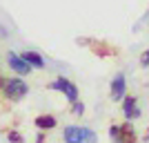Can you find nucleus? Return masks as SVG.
I'll return each mask as SVG.
<instances>
[{"mask_svg": "<svg viewBox=\"0 0 149 143\" xmlns=\"http://www.w3.org/2000/svg\"><path fill=\"white\" fill-rule=\"evenodd\" d=\"M65 143H98V134L85 125H67L62 130Z\"/></svg>", "mask_w": 149, "mask_h": 143, "instance_id": "f257e3e1", "label": "nucleus"}, {"mask_svg": "<svg viewBox=\"0 0 149 143\" xmlns=\"http://www.w3.org/2000/svg\"><path fill=\"white\" fill-rule=\"evenodd\" d=\"M49 89L65 94V99H67L69 103H74V101L80 99V89H78V85H76L74 81L65 78V76H58V78H54V81L49 83Z\"/></svg>", "mask_w": 149, "mask_h": 143, "instance_id": "f03ea898", "label": "nucleus"}, {"mask_svg": "<svg viewBox=\"0 0 149 143\" xmlns=\"http://www.w3.org/2000/svg\"><path fill=\"white\" fill-rule=\"evenodd\" d=\"M2 94H5L7 101H22L29 94V87L22 78H5V87H2Z\"/></svg>", "mask_w": 149, "mask_h": 143, "instance_id": "7ed1b4c3", "label": "nucleus"}, {"mask_svg": "<svg viewBox=\"0 0 149 143\" xmlns=\"http://www.w3.org/2000/svg\"><path fill=\"white\" fill-rule=\"evenodd\" d=\"M125 96H127V76L123 72H118L111 78V83H109V99L113 103H120Z\"/></svg>", "mask_w": 149, "mask_h": 143, "instance_id": "20e7f679", "label": "nucleus"}, {"mask_svg": "<svg viewBox=\"0 0 149 143\" xmlns=\"http://www.w3.org/2000/svg\"><path fill=\"white\" fill-rule=\"evenodd\" d=\"M7 65L18 76H29L31 72H33V67L22 58V54H16V51H9V54H7Z\"/></svg>", "mask_w": 149, "mask_h": 143, "instance_id": "39448f33", "label": "nucleus"}, {"mask_svg": "<svg viewBox=\"0 0 149 143\" xmlns=\"http://www.w3.org/2000/svg\"><path fill=\"white\" fill-rule=\"evenodd\" d=\"M123 116H125V121H136V118H140V107H138V99L134 96V94H127L123 101Z\"/></svg>", "mask_w": 149, "mask_h": 143, "instance_id": "423d86ee", "label": "nucleus"}, {"mask_svg": "<svg viewBox=\"0 0 149 143\" xmlns=\"http://www.w3.org/2000/svg\"><path fill=\"white\" fill-rule=\"evenodd\" d=\"M87 47L93 51V56H98V58L116 56V51H118V49H113L109 43H105V40H96V38H89V45H87Z\"/></svg>", "mask_w": 149, "mask_h": 143, "instance_id": "0eeeda50", "label": "nucleus"}, {"mask_svg": "<svg viewBox=\"0 0 149 143\" xmlns=\"http://www.w3.org/2000/svg\"><path fill=\"white\" fill-rule=\"evenodd\" d=\"M33 125H36L40 132H49L58 125V118L54 116V114H38V116L33 118Z\"/></svg>", "mask_w": 149, "mask_h": 143, "instance_id": "6e6552de", "label": "nucleus"}, {"mask_svg": "<svg viewBox=\"0 0 149 143\" xmlns=\"http://www.w3.org/2000/svg\"><path fill=\"white\" fill-rule=\"evenodd\" d=\"M123 125V134H120V143H138V132L131 125V121H125Z\"/></svg>", "mask_w": 149, "mask_h": 143, "instance_id": "1a4fd4ad", "label": "nucleus"}, {"mask_svg": "<svg viewBox=\"0 0 149 143\" xmlns=\"http://www.w3.org/2000/svg\"><path fill=\"white\" fill-rule=\"evenodd\" d=\"M22 58H25L33 69H42L45 67V58L40 56L38 51H22Z\"/></svg>", "mask_w": 149, "mask_h": 143, "instance_id": "9d476101", "label": "nucleus"}, {"mask_svg": "<svg viewBox=\"0 0 149 143\" xmlns=\"http://www.w3.org/2000/svg\"><path fill=\"white\" fill-rule=\"evenodd\" d=\"M120 134H123V125L120 123L109 125V139H111V143H120Z\"/></svg>", "mask_w": 149, "mask_h": 143, "instance_id": "9b49d317", "label": "nucleus"}, {"mask_svg": "<svg viewBox=\"0 0 149 143\" xmlns=\"http://www.w3.org/2000/svg\"><path fill=\"white\" fill-rule=\"evenodd\" d=\"M7 141L9 143H25V137L16 130H7Z\"/></svg>", "mask_w": 149, "mask_h": 143, "instance_id": "f8f14e48", "label": "nucleus"}, {"mask_svg": "<svg viewBox=\"0 0 149 143\" xmlns=\"http://www.w3.org/2000/svg\"><path fill=\"white\" fill-rule=\"evenodd\" d=\"M71 114H74V116H82V114H85V103H82V101H74V103H71Z\"/></svg>", "mask_w": 149, "mask_h": 143, "instance_id": "ddd939ff", "label": "nucleus"}, {"mask_svg": "<svg viewBox=\"0 0 149 143\" xmlns=\"http://www.w3.org/2000/svg\"><path fill=\"white\" fill-rule=\"evenodd\" d=\"M140 67H149V49H145L140 54Z\"/></svg>", "mask_w": 149, "mask_h": 143, "instance_id": "4468645a", "label": "nucleus"}, {"mask_svg": "<svg viewBox=\"0 0 149 143\" xmlns=\"http://www.w3.org/2000/svg\"><path fill=\"white\" fill-rule=\"evenodd\" d=\"M36 143H45V134L38 130V137H36Z\"/></svg>", "mask_w": 149, "mask_h": 143, "instance_id": "2eb2a0df", "label": "nucleus"}, {"mask_svg": "<svg viewBox=\"0 0 149 143\" xmlns=\"http://www.w3.org/2000/svg\"><path fill=\"white\" fill-rule=\"evenodd\" d=\"M145 141H149V128H147V132H145Z\"/></svg>", "mask_w": 149, "mask_h": 143, "instance_id": "dca6fc26", "label": "nucleus"}]
</instances>
